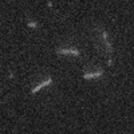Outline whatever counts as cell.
<instances>
[{
  "instance_id": "obj_1",
  "label": "cell",
  "mask_w": 134,
  "mask_h": 134,
  "mask_svg": "<svg viewBox=\"0 0 134 134\" xmlns=\"http://www.w3.org/2000/svg\"><path fill=\"white\" fill-rule=\"evenodd\" d=\"M57 54H69V55H75V57H79L81 55V52H79V50H76V48H58L57 50Z\"/></svg>"
},
{
  "instance_id": "obj_2",
  "label": "cell",
  "mask_w": 134,
  "mask_h": 134,
  "mask_svg": "<svg viewBox=\"0 0 134 134\" xmlns=\"http://www.w3.org/2000/svg\"><path fill=\"white\" fill-rule=\"evenodd\" d=\"M50 83H52V79H51V78H47V79L46 81H44V82H42V83H39L35 88H32V91H31V94L34 95V94H36L39 90H40V88H43L44 86H47V85H50Z\"/></svg>"
},
{
  "instance_id": "obj_3",
  "label": "cell",
  "mask_w": 134,
  "mask_h": 134,
  "mask_svg": "<svg viewBox=\"0 0 134 134\" xmlns=\"http://www.w3.org/2000/svg\"><path fill=\"white\" fill-rule=\"evenodd\" d=\"M103 74V71L102 70H98L97 72L94 71V72H85L83 74V78H86V79H90V78H98V76H100Z\"/></svg>"
},
{
  "instance_id": "obj_4",
  "label": "cell",
  "mask_w": 134,
  "mask_h": 134,
  "mask_svg": "<svg viewBox=\"0 0 134 134\" xmlns=\"http://www.w3.org/2000/svg\"><path fill=\"white\" fill-rule=\"evenodd\" d=\"M28 27H31V28H38V23L36 21H31V20H28Z\"/></svg>"
}]
</instances>
